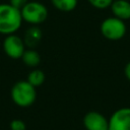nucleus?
I'll list each match as a JSON object with an SVG mask.
<instances>
[{
	"mask_svg": "<svg viewBox=\"0 0 130 130\" xmlns=\"http://www.w3.org/2000/svg\"><path fill=\"white\" fill-rule=\"evenodd\" d=\"M20 14L22 21L37 25L47 19L49 11L46 5L39 1H27V3L20 9Z\"/></svg>",
	"mask_w": 130,
	"mask_h": 130,
	"instance_id": "3",
	"label": "nucleus"
},
{
	"mask_svg": "<svg viewBox=\"0 0 130 130\" xmlns=\"http://www.w3.org/2000/svg\"><path fill=\"white\" fill-rule=\"evenodd\" d=\"M45 79H46V76H45V73L40 70V69H32L28 75H27V81L35 87H38L40 85H42L44 82H45Z\"/></svg>",
	"mask_w": 130,
	"mask_h": 130,
	"instance_id": "12",
	"label": "nucleus"
},
{
	"mask_svg": "<svg viewBox=\"0 0 130 130\" xmlns=\"http://www.w3.org/2000/svg\"><path fill=\"white\" fill-rule=\"evenodd\" d=\"M109 130H130V108H120L111 115Z\"/></svg>",
	"mask_w": 130,
	"mask_h": 130,
	"instance_id": "6",
	"label": "nucleus"
},
{
	"mask_svg": "<svg viewBox=\"0 0 130 130\" xmlns=\"http://www.w3.org/2000/svg\"><path fill=\"white\" fill-rule=\"evenodd\" d=\"M82 123L86 130H109V119L95 111L87 112L82 119Z\"/></svg>",
	"mask_w": 130,
	"mask_h": 130,
	"instance_id": "7",
	"label": "nucleus"
},
{
	"mask_svg": "<svg viewBox=\"0 0 130 130\" xmlns=\"http://www.w3.org/2000/svg\"><path fill=\"white\" fill-rule=\"evenodd\" d=\"M110 8L113 13V16L124 21L130 19V1L114 0Z\"/></svg>",
	"mask_w": 130,
	"mask_h": 130,
	"instance_id": "8",
	"label": "nucleus"
},
{
	"mask_svg": "<svg viewBox=\"0 0 130 130\" xmlns=\"http://www.w3.org/2000/svg\"><path fill=\"white\" fill-rule=\"evenodd\" d=\"M10 93L13 103L20 108H27L31 106L37 99L36 87L27 80H19L15 82Z\"/></svg>",
	"mask_w": 130,
	"mask_h": 130,
	"instance_id": "2",
	"label": "nucleus"
},
{
	"mask_svg": "<svg viewBox=\"0 0 130 130\" xmlns=\"http://www.w3.org/2000/svg\"><path fill=\"white\" fill-rule=\"evenodd\" d=\"M10 129L11 130H25L26 125L20 119H14L10 122Z\"/></svg>",
	"mask_w": 130,
	"mask_h": 130,
	"instance_id": "14",
	"label": "nucleus"
},
{
	"mask_svg": "<svg viewBox=\"0 0 130 130\" xmlns=\"http://www.w3.org/2000/svg\"><path fill=\"white\" fill-rule=\"evenodd\" d=\"M124 74L126 76V78L130 81V62H128L124 68Z\"/></svg>",
	"mask_w": 130,
	"mask_h": 130,
	"instance_id": "16",
	"label": "nucleus"
},
{
	"mask_svg": "<svg viewBox=\"0 0 130 130\" xmlns=\"http://www.w3.org/2000/svg\"><path fill=\"white\" fill-rule=\"evenodd\" d=\"M42 39V31L39 27L37 26H31L29 27L25 35H24V39L23 42L25 44V46L29 47L30 49H32V47H35Z\"/></svg>",
	"mask_w": 130,
	"mask_h": 130,
	"instance_id": "9",
	"label": "nucleus"
},
{
	"mask_svg": "<svg viewBox=\"0 0 130 130\" xmlns=\"http://www.w3.org/2000/svg\"><path fill=\"white\" fill-rule=\"evenodd\" d=\"M3 50L9 58L20 59L25 51V44L23 40L15 34L8 35L3 41Z\"/></svg>",
	"mask_w": 130,
	"mask_h": 130,
	"instance_id": "5",
	"label": "nucleus"
},
{
	"mask_svg": "<svg viewBox=\"0 0 130 130\" xmlns=\"http://www.w3.org/2000/svg\"><path fill=\"white\" fill-rule=\"evenodd\" d=\"M87 1H88V3L92 7L96 8V9L103 10V9L109 8L112 5V3H113L114 0H87Z\"/></svg>",
	"mask_w": 130,
	"mask_h": 130,
	"instance_id": "13",
	"label": "nucleus"
},
{
	"mask_svg": "<svg viewBox=\"0 0 130 130\" xmlns=\"http://www.w3.org/2000/svg\"><path fill=\"white\" fill-rule=\"evenodd\" d=\"M20 59L22 60V62L26 66L34 67V68L37 67L40 64V62H41V56H40V54L36 50L30 49V48L27 49V50H25L23 52V54H22V56H21Z\"/></svg>",
	"mask_w": 130,
	"mask_h": 130,
	"instance_id": "10",
	"label": "nucleus"
},
{
	"mask_svg": "<svg viewBox=\"0 0 130 130\" xmlns=\"http://www.w3.org/2000/svg\"><path fill=\"white\" fill-rule=\"evenodd\" d=\"M22 18L20 10L13 7L9 3L0 4V34L12 35L15 34L21 26Z\"/></svg>",
	"mask_w": 130,
	"mask_h": 130,
	"instance_id": "1",
	"label": "nucleus"
},
{
	"mask_svg": "<svg viewBox=\"0 0 130 130\" xmlns=\"http://www.w3.org/2000/svg\"><path fill=\"white\" fill-rule=\"evenodd\" d=\"M27 1H28V0H10L9 4L12 5L13 7H15V8H17V9L20 10V9L27 3Z\"/></svg>",
	"mask_w": 130,
	"mask_h": 130,
	"instance_id": "15",
	"label": "nucleus"
},
{
	"mask_svg": "<svg viewBox=\"0 0 130 130\" xmlns=\"http://www.w3.org/2000/svg\"><path fill=\"white\" fill-rule=\"evenodd\" d=\"M51 3L59 11L70 12L76 8L78 0H51Z\"/></svg>",
	"mask_w": 130,
	"mask_h": 130,
	"instance_id": "11",
	"label": "nucleus"
},
{
	"mask_svg": "<svg viewBox=\"0 0 130 130\" xmlns=\"http://www.w3.org/2000/svg\"><path fill=\"white\" fill-rule=\"evenodd\" d=\"M101 34L104 38L110 41H119L127 32L125 21L115 16H110L104 19L100 26Z\"/></svg>",
	"mask_w": 130,
	"mask_h": 130,
	"instance_id": "4",
	"label": "nucleus"
}]
</instances>
